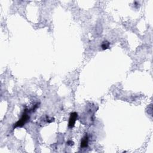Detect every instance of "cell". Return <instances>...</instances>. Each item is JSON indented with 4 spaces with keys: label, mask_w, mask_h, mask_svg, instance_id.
Segmentation results:
<instances>
[{
    "label": "cell",
    "mask_w": 153,
    "mask_h": 153,
    "mask_svg": "<svg viewBox=\"0 0 153 153\" xmlns=\"http://www.w3.org/2000/svg\"><path fill=\"white\" fill-rule=\"evenodd\" d=\"M88 143H89V138L86 135L83 138L81 142V148H86L88 147Z\"/></svg>",
    "instance_id": "3"
},
{
    "label": "cell",
    "mask_w": 153,
    "mask_h": 153,
    "mask_svg": "<svg viewBox=\"0 0 153 153\" xmlns=\"http://www.w3.org/2000/svg\"><path fill=\"white\" fill-rule=\"evenodd\" d=\"M101 47H102L103 50L107 49V48H108L109 47V42L106 41H104L102 43Z\"/></svg>",
    "instance_id": "4"
},
{
    "label": "cell",
    "mask_w": 153,
    "mask_h": 153,
    "mask_svg": "<svg viewBox=\"0 0 153 153\" xmlns=\"http://www.w3.org/2000/svg\"><path fill=\"white\" fill-rule=\"evenodd\" d=\"M29 116L28 115V114L27 113V109H25L23 115H22V117L20 118V119L15 124L14 127H22L29 120Z\"/></svg>",
    "instance_id": "1"
},
{
    "label": "cell",
    "mask_w": 153,
    "mask_h": 153,
    "mask_svg": "<svg viewBox=\"0 0 153 153\" xmlns=\"http://www.w3.org/2000/svg\"><path fill=\"white\" fill-rule=\"evenodd\" d=\"M77 117L78 114L74 112V113H71L69 119V123H68V126H69V127L72 128L74 126L76 119H77Z\"/></svg>",
    "instance_id": "2"
},
{
    "label": "cell",
    "mask_w": 153,
    "mask_h": 153,
    "mask_svg": "<svg viewBox=\"0 0 153 153\" xmlns=\"http://www.w3.org/2000/svg\"><path fill=\"white\" fill-rule=\"evenodd\" d=\"M68 144L69 145H72L74 144V142H72L71 141H69L68 142Z\"/></svg>",
    "instance_id": "5"
}]
</instances>
